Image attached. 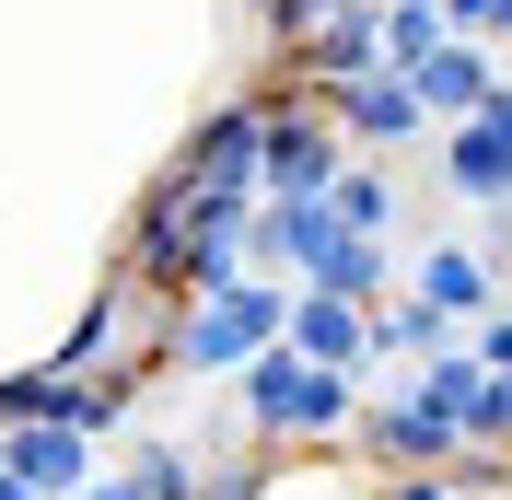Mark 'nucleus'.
<instances>
[{
	"label": "nucleus",
	"mask_w": 512,
	"mask_h": 500,
	"mask_svg": "<svg viewBox=\"0 0 512 500\" xmlns=\"http://www.w3.org/2000/svg\"><path fill=\"white\" fill-rule=\"evenodd\" d=\"M419 291H431V314H466V303H489V268H478V256H431Z\"/></svg>",
	"instance_id": "obj_8"
},
{
	"label": "nucleus",
	"mask_w": 512,
	"mask_h": 500,
	"mask_svg": "<svg viewBox=\"0 0 512 500\" xmlns=\"http://www.w3.org/2000/svg\"><path fill=\"white\" fill-rule=\"evenodd\" d=\"M0 500H35V489H24V477H0Z\"/></svg>",
	"instance_id": "obj_10"
},
{
	"label": "nucleus",
	"mask_w": 512,
	"mask_h": 500,
	"mask_svg": "<svg viewBox=\"0 0 512 500\" xmlns=\"http://www.w3.org/2000/svg\"><path fill=\"white\" fill-rule=\"evenodd\" d=\"M315 70H326V82H373V12L338 0V12L315 24Z\"/></svg>",
	"instance_id": "obj_5"
},
{
	"label": "nucleus",
	"mask_w": 512,
	"mask_h": 500,
	"mask_svg": "<svg viewBox=\"0 0 512 500\" xmlns=\"http://www.w3.org/2000/svg\"><path fill=\"white\" fill-rule=\"evenodd\" d=\"M396 500H443V489H431V477H419V489H396Z\"/></svg>",
	"instance_id": "obj_11"
},
{
	"label": "nucleus",
	"mask_w": 512,
	"mask_h": 500,
	"mask_svg": "<svg viewBox=\"0 0 512 500\" xmlns=\"http://www.w3.org/2000/svg\"><path fill=\"white\" fill-rule=\"evenodd\" d=\"M350 117L373 128V140H408L419 128V82H350Z\"/></svg>",
	"instance_id": "obj_7"
},
{
	"label": "nucleus",
	"mask_w": 512,
	"mask_h": 500,
	"mask_svg": "<svg viewBox=\"0 0 512 500\" xmlns=\"http://www.w3.org/2000/svg\"><path fill=\"white\" fill-rule=\"evenodd\" d=\"M12 477H24V489H59V477H82V431H24V442H12Z\"/></svg>",
	"instance_id": "obj_6"
},
{
	"label": "nucleus",
	"mask_w": 512,
	"mask_h": 500,
	"mask_svg": "<svg viewBox=\"0 0 512 500\" xmlns=\"http://www.w3.org/2000/svg\"><path fill=\"white\" fill-rule=\"evenodd\" d=\"M256 12H268V24H280V35H315L326 12H338V0H256Z\"/></svg>",
	"instance_id": "obj_9"
},
{
	"label": "nucleus",
	"mask_w": 512,
	"mask_h": 500,
	"mask_svg": "<svg viewBox=\"0 0 512 500\" xmlns=\"http://www.w3.org/2000/svg\"><path fill=\"white\" fill-rule=\"evenodd\" d=\"M256 419L268 431H338L350 419V384L326 373V361H303V349H256Z\"/></svg>",
	"instance_id": "obj_1"
},
{
	"label": "nucleus",
	"mask_w": 512,
	"mask_h": 500,
	"mask_svg": "<svg viewBox=\"0 0 512 500\" xmlns=\"http://www.w3.org/2000/svg\"><path fill=\"white\" fill-rule=\"evenodd\" d=\"M291 349H303V361H326V373H338V361H350V349H361V314L338 303V291H315V303L291 314Z\"/></svg>",
	"instance_id": "obj_4"
},
{
	"label": "nucleus",
	"mask_w": 512,
	"mask_h": 500,
	"mask_svg": "<svg viewBox=\"0 0 512 500\" xmlns=\"http://www.w3.org/2000/svg\"><path fill=\"white\" fill-rule=\"evenodd\" d=\"M280 338V303L268 291H210V314H187V361H245V349H268Z\"/></svg>",
	"instance_id": "obj_2"
},
{
	"label": "nucleus",
	"mask_w": 512,
	"mask_h": 500,
	"mask_svg": "<svg viewBox=\"0 0 512 500\" xmlns=\"http://www.w3.org/2000/svg\"><path fill=\"white\" fill-rule=\"evenodd\" d=\"M256 175L280 187V210H303V198L326 187V140H315V117H280L268 140H256Z\"/></svg>",
	"instance_id": "obj_3"
}]
</instances>
